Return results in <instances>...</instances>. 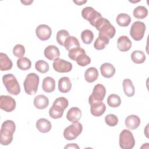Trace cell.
I'll use <instances>...</instances> for the list:
<instances>
[{
  "label": "cell",
  "instance_id": "obj_11",
  "mask_svg": "<svg viewBox=\"0 0 149 149\" xmlns=\"http://www.w3.org/2000/svg\"><path fill=\"white\" fill-rule=\"evenodd\" d=\"M53 68L59 73H68L72 70V64L63 59L57 58L53 62Z\"/></svg>",
  "mask_w": 149,
  "mask_h": 149
},
{
  "label": "cell",
  "instance_id": "obj_19",
  "mask_svg": "<svg viewBox=\"0 0 149 149\" xmlns=\"http://www.w3.org/2000/svg\"><path fill=\"white\" fill-rule=\"evenodd\" d=\"M100 71L102 76L105 78H111L115 73V68L110 63H104L100 66Z\"/></svg>",
  "mask_w": 149,
  "mask_h": 149
},
{
  "label": "cell",
  "instance_id": "obj_27",
  "mask_svg": "<svg viewBox=\"0 0 149 149\" xmlns=\"http://www.w3.org/2000/svg\"><path fill=\"white\" fill-rule=\"evenodd\" d=\"M109 39L103 35L98 34V37L95 40L94 47L97 50H102L105 48L106 45L108 44Z\"/></svg>",
  "mask_w": 149,
  "mask_h": 149
},
{
  "label": "cell",
  "instance_id": "obj_26",
  "mask_svg": "<svg viewBox=\"0 0 149 149\" xmlns=\"http://www.w3.org/2000/svg\"><path fill=\"white\" fill-rule=\"evenodd\" d=\"M123 91L126 95L131 97H133L135 93V88L132 80L129 79H125L123 81Z\"/></svg>",
  "mask_w": 149,
  "mask_h": 149
},
{
  "label": "cell",
  "instance_id": "obj_8",
  "mask_svg": "<svg viewBox=\"0 0 149 149\" xmlns=\"http://www.w3.org/2000/svg\"><path fill=\"white\" fill-rule=\"evenodd\" d=\"M146 29V24L140 21L134 22L130 28V35L135 41H140L144 37Z\"/></svg>",
  "mask_w": 149,
  "mask_h": 149
},
{
  "label": "cell",
  "instance_id": "obj_22",
  "mask_svg": "<svg viewBox=\"0 0 149 149\" xmlns=\"http://www.w3.org/2000/svg\"><path fill=\"white\" fill-rule=\"evenodd\" d=\"M72 88V83L68 77H62L58 81V90L61 93H68Z\"/></svg>",
  "mask_w": 149,
  "mask_h": 149
},
{
  "label": "cell",
  "instance_id": "obj_2",
  "mask_svg": "<svg viewBox=\"0 0 149 149\" xmlns=\"http://www.w3.org/2000/svg\"><path fill=\"white\" fill-rule=\"evenodd\" d=\"M94 27L99 31L98 34L106 36L109 40L112 38L115 35L116 30L115 27L111 24L108 19L104 17H101L98 19Z\"/></svg>",
  "mask_w": 149,
  "mask_h": 149
},
{
  "label": "cell",
  "instance_id": "obj_28",
  "mask_svg": "<svg viewBox=\"0 0 149 149\" xmlns=\"http://www.w3.org/2000/svg\"><path fill=\"white\" fill-rule=\"evenodd\" d=\"M117 24L121 27H127L131 22V17L127 13H120L116 19Z\"/></svg>",
  "mask_w": 149,
  "mask_h": 149
},
{
  "label": "cell",
  "instance_id": "obj_23",
  "mask_svg": "<svg viewBox=\"0 0 149 149\" xmlns=\"http://www.w3.org/2000/svg\"><path fill=\"white\" fill-rule=\"evenodd\" d=\"M13 63L8 56L3 52L0 53V70L6 71L12 69Z\"/></svg>",
  "mask_w": 149,
  "mask_h": 149
},
{
  "label": "cell",
  "instance_id": "obj_25",
  "mask_svg": "<svg viewBox=\"0 0 149 149\" xmlns=\"http://www.w3.org/2000/svg\"><path fill=\"white\" fill-rule=\"evenodd\" d=\"M98 77V70L94 67L88 68L84 73V79L88 83L95 81Z\"/></svg>",
  "mask_w": 149,
  "mask_h": 149
},
{
  "label": "cell",
  "instance_id": "obj_18",
  "mask_svg": "<svg viewBox=\"0 0 149 149\" xmlns=\"http://www.w3.org/2000/svg\"><path fill=\"white\" fill-rule=\"evenodd\" d=\"M36 128L41 133H45L49 132L51 128L52 125L50 121L45 118H40L36 122Z\"/></svg>",
  "mask_w": 149,
  "mask_h": 149
},
{
  "label": "cell",
  "instance_id": "obj_43",
  "mask_svg": "<svg viewBox=\"0 0 149 149\" xmlns=\"http://www.w3.org/2000/svg\"><path fill=\"white\" fill-rule=\"evenodd\" d=\"M21 2L23 3L24 5H30L31 3L33 2V1H22Z\"/></svg>",
  "mask_w": 149,
  "mask_h": 149
},
{
  "label": "cell",
  "instance_id": "obj_33",
  "mask_svg": "<svg viewBox=\"0 0 149 149\" xmlns=\"http://www.w3.org/2000/svg\"><path fill=\"white\" fill-rule=\"evenodd\" d=\"M108 105L112 108H116L120 106L121 104V99L120 97L115 94L109 95L107 98Z\"/></svg>",
  "mask_w": 149,
  "mask_h": 149
},
{
  "label": "cell",
  "instance_id": "obj_12",
  "mask_svg": "<svg viewBox=\"0 0 149 149\" xmlns=\"http://www.w3.org/2000/svg\"><path fill=\"white\" fill-rule=\"evenodd\" d=\"M106 94V88L102 84H96L93 90L92 94L88 98V101H102Z\"/></svg>",
  "mask_w": 149,
  "mask_h": 149
},
{
  "label": "cell",
  "instance_id": "obj_7",
  "mask_svg": "<svg viewBox=\"0 0 149 149\" xmlns=\"http://www.w3.org/2000/svg\"><path fill=\"white\" fill-rule=\"evenodd\" d=\"M83 126L80 122L73 123L69 125L63 131V137L67 140H73L76 139L82 132Z\"/></svg>",
  "mask_w": 149,
  "mask_h": 149
},
{
  "label": "cell",
  "instance_id": "obj_10",
  "mask_svg": "<svg viewBox=\"0 0 149 149\" xmlns=\"http://www.w3.org/2000/svg\"><path fill=\"white\" fill-rule=\"evenodd\" d=\"M16 101L14 98L9 95L0 96V108L7 112L13 111L16 108Z\"/></svg>",
  "mask_w": 149,
  "mask_h": 149
},
{
  "label": "cell",
  "instance_id": "obj_24",
  "mask_svg": "<svg viewBox=\"0 0 149 149\" xmlns=\"http://www.w3.org/2000/svg\"><path fill=\"white\" fill-rule=\"evenodd\" d=\"M42 90L48 93L53 92L55 89V80L49 76L45 77L42 83Z\"/></svg>",
  "mask_w": 149,
  "mask_h": 149
},
{
  "label": "cell",
  "instance_id": "obj_38",
  "mask_svg": "<svg viewBox=\"0 0 149 149\" xmlns=\"http://www.w3.org/2000/svg\"><path fill=\"white\" fill-rule=\"evenodd\" d=\"M83 53H86L85 50L83 48L79 47L74 48L69 50V53H68V56L70 59H71L73 61H75L76 58L79 55H80L81 54H83Z\"/></svg>",
  "mask_w": 149,
  "mask_h": 149
},
{
  "label": "cell",
  "instance_id": "obj_37",
  "mask_svg": "<svg viewBox=\"0 0 149 149\" xmlns=\"http://www.w3.org/2000/svg\"><path fill=\"white\" fill-rule=\"evenodd\" d=\"M69 36V34L67 30H61L58 31L56 34V41L59 45L63 46L66 40Z\"/></svg>",
  "mask_w": 149,
  "mask_h": 149
},
{
  "label": "cell",
  "instance_id": "obj_9",
  "mask_svg": "<svg viewBox=\"0 0 149 149\" xmlns=\"http://www.w3.org/2000/svg\"><path fill=\"white\" fill-rule=\"evenodd\" d=\"M81 16L85 20L88 21L93 26H94L97 20L102 17L100 12L96 11L91 6H87L83 8L81 10Z\"/></svg>",
  "mask_w": 149,
  "mask_h": 149
},
{
  "label": "cell",
  "instance_id": "obj_3",
  "mask_svg": "<svg viewBox=\"0 0 149 149\" xmlns=\"http://www.w3.org/2000/svg\"><path fill=\"white\" fill-rule=\"evenodd\" d=\"M69 105L68 100L63 97H61L57 98L53 102L52 106L49 110V115L52 119L61 118L63 114L64 110L67 108Z\"/></svg>",
  "mask_w": 149,
  "mask_h": 149
},
{
  "label": "cell",
  "instance_id": "obj_40",
  "mask_svg": "<svg viewBox=\"0 0 149 149\" xmlns=\"http://www.w3.org/2000/svg\"><path fill=\"white\" fill-rule=\"evenodd\" d=\"M105 122L109 126H115L118 123V118L114 114H108L105 117Z\"/></svg>",
  "mask_w": 149,
  "mask_h": 149
},
{
  "label": "cell",
  "instance_id": "obj_21",
  "mask_svg": "<svg viewBox=\"0 0 149 149\" xmlns=\"http://www.w3.org/2000/svg\"><path fill=\"white\" fill-rule=\"evenodd\" d=\"M33 103L35 107L37 109H43L48 106L49 100L47 96L42 94H40L35 97Z\"/></svg>",
  "mask_w": 149,
  "mask_h": 149
},
{
  "label": "cell",
  "instance_id": "obj_42",
  "mask_svg": "<svg viewBox=\"0 0 149 149\" xmlns=\"http://www.w3.org/2000/svg\"><path fill=\"white\" fill-rule=\"evenodd\" d=\"M73 2L77 5H82L87 2V1H73Z\"/></svg>",
  "mask_w": 149,
  "mask_h": 149
},
{
  "label": "cell",
  "instance_id": "obj_41",
  "mask_svg": "<svg viewBox=\"0 0 149 149\" xmlns=\"http://www.w3.org/2000/svg\"><path fill=\"white\" fill-rule=\"evenodd\" d=\"M79 146L75 143L68 144L66 146H65V148H79Z\"/></svg>",
  "mask_w": 149,
  "mask_h": 149
},
{
  "label": "cell",
  "instance_id": "obj_32",
  "mask_svg": "<svg viewBox=\"0 0 149 149\" xmlns=\"http://www.w3.org/2000/svg\"><path fill=\"white\" fill-rule=\"evenodd\" d=\"M17 66L22 70H27L30 69L31 66V62L27 57H23L17 59Z\"/></svg>",
  "mask_w": 149,
  "mask_h": 149
},
{
  "label": "cell",
  "instance_id": "obj_4",
  "mask_svg": "<svg viewBox=\"0 0 149 149\" xmlns=\"http://www.w3.org/2000/svg\"><path fill=\"white\" fill-rule=\"evenodd\" d=\"M40 78L35 73L28 74L23 82L24 89L26 94L29 95L35 94L38 88Z\"/></svg>",
  "mask_w": 149,
  "mask_h": 149
},
{
  "label": "cell",
  "instance_id": "obj_34",
  "mask_svg": "<svg viewBox=\"0 0 149 149\" xmlns=\"http://www.w3.org/2000/svg\"><path fill=\"white\" fill-rule=\"evenodd\" d=\"M81 38L83 43L86 44H90L94 39L93 31L88 29L83 30L81 33Z\"/></svg>",
  "mask_w": 149,
  "mask_h": 149
},
{
  "label": "cell",
  "instance_id": "obj_31",
  "mask_svg": "<svg viewBox=\"0 0 149 149\" xmlns=\"http://www.w3.org/2000/svg\"><path fill=\"white\" fill-rule=\"evenodd\" d=\"M133 15L136 19H143L147 16L148 10L144 6H138L133 10Z\"/></svg>",
  "mask_w": 149,
  "mask_h": 149
},
{
  "label": "cell",
  "instance_id": "obj_36",
  "mask_svg": "<svg viewBox=\"0 0 149 149\" xmlns=\"http://www.w3.org/2000/svg\"><path fill=\"white\" fill-rule=\"evenodd\" d=\"M75 61L80 66H86L90 63L91 58L86 53H83L76 58Z\"/></svg>",
  "mask_w": 149,
  "mask_h": 149
},
{
  "label": "cell",
  "instance_id": "obj_14",
  "mask_svg": "<svg viewBox=\"0 0 149 149\" xmlns=\"http://www.w3.org/2000/svg\"><path fill=\"white\" fill-rule=\"evenodd\" d=\"M37 37L41 41H46L50 38L52 34V30L49 26L47 24H40L36 29Z\"/></svg>",
  "mask_w": 149,
  "mask_h": 149
},
{
  "label": "cell",
  "instance_id": "obj_17",
  "mask_svg": "<svg viewBox=\"0 0 149 149\" xmlns=\"http://www.w3.org/2000/svg\"><path fill=\"white\" fill-rule=\"evenodd\" d=\"M81 111L77 107H72L69 109L66 114L67 119L72 123L77 122L81 117Z\"/></svg>",
  "mask_w": 149,
  "mask_h": 149
},
{
  "label": "cell",
  "instance_id": "obj_16",
  "mask_svg": "<svg viewBox=\"0 0 149 149\" xmlns=\"http://www.w3.org/2000/svg\"><path fill=\"white\" fill-rule=\"evenodd\" d=\"M132 41L127 36H122L117 40L118 49L122 52L128 51L132 48Z\"/></svg>",
  "mask_w": 149,
  "mask_h": 149
},
{
  "label": "cell",
  "instance_id": "obj_5",
  "mask_svg": "<svg viewBox=\"0 0 149 149\" xmlns=\"http://www.w3.org/2000/svg\"><path fill=\"white\" fill-rule=\"evenodd\" d=\"M2 81L7 91L14 95L19 94L20 87L16 77L11 74H6L2 76Z\"/></svg>",
  "mask_w": 149,
  "mask_h": 149
},
{
  "label": "cell",
  "instance_id": "obj_6",
  "mask_svg": "<svg viewBox=\"0 0 149 149\" xmlns=\"http://www.w3.org/2000/svg\"><path fill=\"white\" fill-rule=\"evenodd\" d=\"M119 146L122 149H132L135 145L133 133L127 129H123L119 134Z\"/></svg>",
  "mask_w": 149,
  "mask_h": 149
},
{
  "label": "cell",
  "instance_id": "obj_30",
  "mask_svg": "<svg viewBox=\"0 0 149 149\" xmlns=\"http://www.w3.org/2000/svg\"><path fill=\"white\" fill-rule=\"evenodd\" d=\"M131 59L135 63L141 64L146 61V55L141 51H134L131 54Z\"/></svg>",
  "mask_w": 149,
  "mask_h": 149
},
{
  "label": "cell",
  "instance_id": "obj_15",
  "mask_svg": "<svg viewBox=\"0 0 149 149\" xmlns=\"http://www.w3.org/2000/svg\"><path fill=\"white\" fill-rule=\"evenodd\" d=\"M45 57L50 60L54 61L57 58H59L60 56V51L59 48L54 45H50L47 47L44 51Z\"/></svg>",
  "mask_w": 149,
  "mask_h": 149
},
{
  "label": "cell",
  "instance_id": "obj_35",
  "mask_svg": "<svg viewBox=\"0 0 149 149\" xmlns=\"http://www.w3.org/2000/svg\"><path fill=\"white\" fill-rule=\"evenodd\" d=\"M36 69L41 73H47L49 69V66L48 62L44 60H38L35 63Z\"/></svg>",
  "mask_w": 149,
  "mask_h": 149
},
{
  "label": "cell",
  "instance_id": "obj_29",
  "mask_svg": "<svg viewBox=\"0 0 149 149\" xmlns=\"http://www.w3.org/2000/svg\"><path fill=\"white\" fill-rule=\"evenodd\" d=\"M63 46L66 50L69 51L74 48L80 47V43L76 37L69 36L66 40Z\"/></svg>",
  "mask_w": 149,
  "mask_h": 149
},
{
  "label": "cell",
  "instance_id": "obj_39",
  "mask_svg": "<svg viewBox=\"0 0 149 149\" xmlns=\"http://www.w3.org/2000/svg\"><path fill=\"white\" fill-rule=\"evenodd\" d=\"M13 54L17 58H23L25 54L24 47L22 44H16L13 48Z\"/></svg>",
  "mask_w": 149,
  "mask_h": 149
},
{
  "label": "cell",
  "instance_id": "obj_1",
  "mask_svg": "<svg viewBox=\"0 0 149 149\" xmlns=\"http://www.w3.org/2000/svg\"><path fill=\"white\" fill-rule=\"evenodd\" d=\"M16 130L13 121L6 120L2 124L0 133V143L3 146L9 145L13 140V134Z\"/></svg>",
  "mask_w": 149,
  "mask_h": 149
},
{
  "label": "cell",
  "instance_id": "obj_13",
  "mask_svg": "<svg viewBox=\"0 0 149 149\" xmlns=\"http://www.w3.org/2000/svg\"><path fill=\"white\" fill-rule=\"evenodd\" d=\"M90 105L91 113L96 117L101 116L106 110V105L102 101H88Z\"/></svg>",
  "mask_w": 149,
  "mask_h": 149
},
{
  "label": "cell",
  "instance_id": "obj_20",
  "mask_svg": "<svg viewBox=\"0 0 149 149\" xmlns=\"http://www.w3.org/2000/svg\"><path fill=\"white\" fill-rule=\"evenodd\" d=\"M125 123L128 129L130 130H134L140 126V119L137 115H130L127 116L125 119Z\"/></svg>",
  "mask_w": 149,
  "mask_h": 149
}]
</instances>
